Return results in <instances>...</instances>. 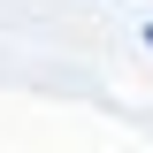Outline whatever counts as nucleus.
Returning a JSON list of instances; mask_svg holds the SVG:
<instances>
[{
    "label": "nucleus",
    "mask_w": 153,
    "mask_h": 153,
    "mask_svg": "<svg viewBox=\"0 0 153 153\" xmlns=\"http://www.w3.org/2000/svg\"><path fill=\"white\" fill-rule=\"evenodd\" d=\"M146 46H153V23H146Z\"/></svg>",
    "instance_id": "obj_1"
}]
</instances>
